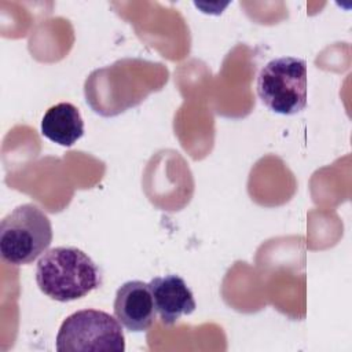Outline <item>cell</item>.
I'll return each instance as SVG.
<instances>
[{
    "label": "cell",
    "instance_id": "cell-1",
    "mask_svg": "<svg viewBox=\"0 0 352 352\" xmlns=\"http://www.w3.org/2000/svg\"><path fill=\"white\" fill-rule=\"evenodd\" d=\"M38 289L60 302L87 296L102 285V275L95 261L74 246H58L47 250L36 265Z\"/></svg>",
    "mask_w": 352,
    "mask_h": 352
},
{
    "label": "cell",
    "instance_id": "cell-2",
    "mask_svg": "<svg viewBox=\"0 0 352 352\" xmlns=\"http://www.w3.org/2000/svg\"><path fill=\"white\" fill-rule=\"evenodd\" d=\"M52 242V226L47 213L34 204H22L0 223L1 258L12 265L33 263Z\"/></svg>",
    "mask_w": 352,
    "mask_h": 352
},
{
    "label": "cell",
    "instance_id": "cell-3",
    "mask_svg": "<svg viewBox=\"0 0 352 352\" xmlns=\"http://www.w3.org/2000/svg\"><path fill=\"white\" fill-rule=\"evenodd\" d=\"M307 62L296 56L268 60L257 76V94L274 113L293 116L307 106Z\"/></svg>",
    "mask_w": 352,
    "mask_h": 352
},
{
    "label": "cell",
    "instance_id": "cell-4",
    "mask_svg": "<svg viewBox=\"0 0 352 352\" xmlns=\"http://www.w3.org/2000/svg\"><path fill=\"white\" fill-rule=\"evenodd\" d=\"M118 319L104 311L81 309L69 315L56 334L58 352H122L125 337Z\"/></svg>",
    "mask_w": 352,
    "mask_h": 352
},
{
    "label": "cell",
    "instance_id": "cell-5",
    "mask_svg": "<svg viewBox=\"0 0 352 352\" xmlns=\"http://www.w3.org/2000/svg\"><path fill=\"white\" fill-rule=\"evenodd\" d=\"M114 316L131 331H146L155 320V307L148 283L128 280L122 283L114 298Z\"/></svg>",
    "mask_w": 352,
    "mask_h": 352
},
{
    "label": "cell",
    "instance_id": "cell-6",
    "mask_svg": "<svg viewBox=\"0 0 352 352\" xmlns=\"http://www.w3.org/2000/svg\"><path fill=\"white\" fill-rule=\"evenodd\" d=\"M148 286L155 311L166 326L175 324L183 315H190L197 308L191 289L179 275L153 278Z\"/></svg>",
    "mask_w": 352,
    "mask_h": 352
},
{
    "label": "cell",
    "instance_id": "cell-7",
    "mask_svg": "<svg viewBox=\"0 0 352 352\" xmlns=\"http://www.w3.org/2000/svg\"><path fill=\"white\" fill-rule=\"evenodd\" d=\"M41 133L60 146H73L84 135V121L78 109L69 102L50 107L41 120Z\"/></svg>",
    "mask_w": 352,
    "mask_h": 352
}]
</instances>
